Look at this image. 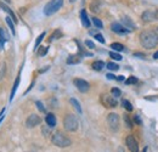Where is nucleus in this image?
<instances>
[{
    "mask_svg": "<svg viewBox=\"0 0 158 152\" xmlns=\"http://www.w3.org/2000/svg\"><path fill=\"white\" fill-rule=\"evenodd\" d=\"M140 43L145 49H153L158 45V34L152 29H146L140 34Z\"/></svg>",
    "mask_w": 158,
    "mask_h": 152,
    "instance_id": "nucleus-1",
    "label": "nucleus"
},
{
    "mask_svg": "<svg viewBox=\"0 0 158 152\" xmlns=\"http://www.w3.org/2000/svg\"><path fill=\"white\" fill-rule=\"evenodd\" d=\"M51 142L57 147H68L72 144V140L61 132H56L51 136Z\"/></svg>",
    "mask_w": 158,
    "mask_h": 152,
    "instance_id": "nucleus-2",
    "label": "nucleus"
},
{
    "mask_svg": "<svg viewBox=\"0 0 158 152\" xmlns=\"http://www.w3.org/2000/svg\"><path fill=\"white\" fill-rule=\"evenodd\" d=\"M63 6V0H50L45 6H44V15L45 16H52L56 14L60 9Z\"/></svg>",
    "mask_w": 158,
    "mask_h": 152,
    "instance_id": "nucleus-3",
    "label": "nucleus"
},
{
    "mask_svg": "<svg viewBox=\"0 0 158 152\" xmlns=\"http://www.w3.org/2000/svg\"><path fill=\"white\" fill-rule=\"evenodd\" d=\"M63 127L67 132H76L79 127V122L74 114H67L63 119Z\"/></svg>",
    "mask_w": 158,
    "mask_h": 152,
    "instance_id": "nucleus-4",
    "label": "nucleus"
},
{
    "mask_svg": "<svg viewBox=\"0 0 158 152\" xmlns=\"http://www.w3.org/2000/svg\"><path fill=\"white\" fill-rule=\"evenodd\" d=\"M107 123L112 132H117L119 129V116L117 113H110L107 117Z\"/></svg>",
    "mask_w": 158,
    "mask_h": 152,
    "instance_id": "nucleus-5",
    "label": "nucleus"
},
{
    "mask_svg": "<svg viewBox=\"0 0 158 152\" xmlns=\"http://www.w3.org/2000/svg\"><path fill=\"white\" fill-rule=\"evenodd\" d=\"M73 84L77 87V89H78L80 93H86V91L90 89V84H89L86 80L80 79V78H76V79L73 80Z\"/></svg>",
    "mask_w": 158,
    "mask_h": 152,
    "instance_id": "nucleus-6",
    "label": "nucleus"
},
{
    "mask_svg": "<svg viewBox=\"0 0 158 152\" xmlns=\"http://www.w3.org/2000/svg\"><path fill=\"white\" fill-rule=\"evenodd\" d=\"M40 123H41V119H40L39 116L35 113L31 114V116L26 119V127H27V128H34V127L39 125Z\"/></svg>",
    "mask_w": 158,
    "mask_h": 152,
    "instance_id": "nucleus-7",
    "label": "nucleus"
},
{
    "mask_svg": "<svg viewBox=\"0 0 158 152\" xmlns=\"http://www.w3.org/2000/svg\"><path fill=\"white\" fill-rule=\"evenodd\" d=\"M125 142H127V146H128L130 152H139L138 141L133 135H128L127 139H125Z\"/></svg>",
    "mask_w": 158,
    "mask_h": 152,
    "instance_id": "nucleus-8",
    "label": "nucleus"
},
{
    "mask_svg": "<svg viewBox=\"0 0 158 152\" xmlns=\"http://www.w3.org/2000/svg\"><path fill=\"white\" fill-rule=\"evenodd\" d=\"M101 100H102V103L106 106V107H116L117 105H118V102L114 100V97L111 95H102L101 97Z\"/></svg>",
    "mask_w": 158,
    "mask_h": 152,
    "instance_id": "nucleus-9",
    "label": "nucleus"
},
{
    "mask_svg": "<svg viewBox=\"0 0 158 152\" xmlns=\"http://www.w3.org/2000/svg\"><path fill=\"white\" fill-rule=\"evenodd\" d=\"M111 29L114 33H118V34H128V33H130L129 29H127L124 26H122L120 23H117V22H114V23L111 24Z\"/></svg>",
    "mask_w": 158,
    "mask_h": 152,
    "instance_id": "nucleus-10",
    "label": "nucleus"
},
{
    "mask_svg": "<svg viewBox=\"0 0 158 152\" xmlns=\"http://www.w3.org/2000/svg\"><path fill=\"white\" fill-rule=\"evenodd\" d=\"M120 24L124 26V27H125L127 29H129L130 32L135 29V23L131 21L130 17H128V16H123V17H122V23H120Z\"/></svg>",
    "mask_w": 158,
    "mask_h": 152,
    "instance_id": "nucleus-11",
    "label": "nucleus"
},
{
    "mask_svg": "<svg viewBox=\"0 0 158 152\" xmlns=\"http://www.w3.org/2000/svg\"><path fill=\"white\" fill-rule=\"evenodd\" d=\"M0 9H2L5 12H7V14H9V16H10V19H12L15 23H17V17H16V15L14 14V11H12L9 6H6V5H5V2L0 1Z\"/></svg>",
    "mask_w": 158,
    "mask_h": 152,
    "instance_id": "nucleus-12",
    "label": "nucleus"
},
{
    "mask_svg": "<svg viewBox=\"0 0 158 152\" xmlns=\"http://www.w3.org/2000/svg\"><path fill=\"white\" fill-rule=\"evenodd\" d=\"M45 122H46L48 127H50V128H54V127L56 125V123H57L56 117H55V114H54V113H48V114H46V117H45Z\"/></svg>",
    "mask_w": 158,
    "mask_h": 152,
    "instance_id": "nucleus-13",
    "label": "nucleus"
},
{
    "mask_svg": "<svg viewBox=\"0 0 158 152\" xmlns=\"http://www.w3.org/2000/svg\"><path fill=\"white\" fill-rule=\"evenodd\" d=\"M80 19H81V23L85 28H89L90 27V19L88 17V14L85 10H81L80 11Z\"/></svg>",
    "mask_w": 158,
    "mask_h": 152,
    "instance_id": "nucleus-14",
    "label": "nucleus"
},
{
    "mask_svg": "<svg viewBox=\"0 0 158 152\" xmlns=\"http://www.w3.org/2000/svg\"><path fill=\"white\" fill-rule=\"evenodd\" d=\"M142 19L145 21V22H151V21H153V19H156V14L153 12V11H150V10H147V11H145L143 14H142Z\"/></svg>",
    "mask_w": 158,
    "mask_h": 152,
    "instance_id": "nucleus-15",
    "label": "nucleus"
},
{
    "mask_svg": "<svg viewBox=\"0 0 158 152\" xmlns=\"http://www.w3.org/2000/svg\"><path fill=\"white\" fill-rule=\"evenodd\" d=\"M20 80H21V76L19 74V76H17V78H16V80H15V84H14V87H12V90H11L10 101H12V100H14V97H15V94H16V91H17V88H19V84H20Z\"/></svg>",
    "mask_w": 158,
    "mask_h": 152,
    "instance_id": "nucleus-16",
    "label": "nucleus"
},
{
    "mask_svg": "<svg viewBox=\"0 0 158 152\" xmlns=\"http://www.w3.org/2000/svg\"><path fill=\"white\" fill-rule=\"evenodd\" d=\"M81 61V58L79 55H71L67 58V65H77Z\"/></svg>",
    "mask_w": 158,
    "mask_h": 152,
    "instance_id": "nucleus-17",
    "label": "nucleus"
},
{
    "mask_svg": "<svg viewBox=\"0 0 158 152\" xmlns=\"http://www.w3.org/2000/svg\"><path fill=\"white\" fill-rule=\"evenodd\" d=\"M6 40H9V37H7L6 32H5L2 28H0V49H2L4 43H5Z\"/></svg>",
    "mask_w": 158,
    "mask_h": 152,
    "instance_id": "nucleus-18",
    "label": "nucleus"
},
{
    "mask_svg": "<svg viewBox=\"0 0 158 152\" xmlns=\"http://www.w3.org/2000/svg\"><path fill=\"white\" fill-rule=\"evenodd\" d=\"M91 67H93V70H95V71H102L103 70V67H105V62L103 61H95V62H93V65H91Z\"/></svg>",
    "mask_w": 158,
    "mask_h": 152,
    "instance_id": "nucleus-19",
    "label": "nucleus"
},
{
    "mask_svg": "<svg viewBox=\"0 0 158 152\" xmlns=\"http://www.w3.org/2000/svg\"><path fill=\"white\" fill-rule=\"evenodd\" d=\"M71 103H72V106L77 110V112H78L79 114L83 113V110H81V106H80V103L78 102V100L77 99H74V97H72L71 99Z\"/></svg>",
    "mask_w": 158,
    "mask_h": 152,
    "instance_id": "nucleus-20",
    "label": "nucleus"
},
{
    "mask_svg": "<svg viewBox=\"0 0 158 152\" xmlns=\"http://www.w3.org/2000/svg\"><path fill=\"white\" fill-rule=\"evenodd\" d=\"M90 9H91L93 12H99L100 9H101V2L99 0H94L91 2V5H90Z\"/></svg>",
    "mask_w": 158,
    "mask_h": 152,
    "instance_id": "nucleus-21",
    "label": "nucleus"
},
{
    "mask_svg": "<svg viewBox=\"0 0 158 152\" xmlns=\"http://www.w3.org/2000/svg\"><path fill=\"white\" fill-rule=\"evenodd\" d=\"M45 36H46V33H45V32H43L39 37L37 38V40H35V44H34V51H37V50H38V48L40 46V43H41V40L44 39V37H45Z\"/></svg>",
    "mask_w": 158,
    "mask_h": 152,
    "instance_id": "nucleus-22",
    "label": "nucleus"
},
{
    "mask_svg": "<svg viewBox=\"0 0 158 152\" xmlns=\"http://www.w3.org/2000/svg\"><path fill=\"white\" fill-rule=\"evenodd\" d=\"M122 105H123V107H124L128 112H131V111H133V105H131L128 100H125V99H124V100H122Z\"/></svg>",
    "mask_w": 158,
    "mask_h": 152,
    "instance_id": "nucleus-23",
    "label": "nucleus"
},
{
    "mask_svg": "<svg viewBox=\"0 0 158 152\" xmlns=\"http://www.w3.org/2000/svg\"><path fill=\"white\" fill-rule=\"evenodd\" d=\"M111 48L117 53V51H123L124 50V46L120 44V43H112L111 44Z\"/></svg>",
    "mask_w": 158,
    "mask_h": 152,
    "instance_id": "nucleus-24",
    "label": "nucleus"
},
{
    "mask_svg": "<svg viewBox=\"0 0 158 152\" xmlns=\"http://www.w3.org/2000/svg\"><path fill=\"white\" fill-rule=\"evenodd\" d=\"M5 21H6L7 26H9V28L11 29V33L15 36V34H16V32H15V27H14V22H12V19H10V17H6V19H5Z\"/></svg>",
    "mask_w": 158,
    "mask_h": 152,
    "instance_id": "nucleus-25",
    "label": "nucleus"
},
{
    "mask_svg": "<svg viewBox=\"0 0 158 152\" xmlns=\"http://www.w3.org/2000/svg\"><path fill=\"white\" fill-rule=\"evenodd\" d=\"M93 23H94V26L96 27V28H103V23H102V21L98 17H93Z\"/></svg>",
    "mask_w": 158,
    "mask_h": 152,
    "instance_id": "nucleus-26",
    "label": "nucleus"
},
{
    "mask_svg": "<svg viewBox=\"0 0 158 152\" xmlns=\"http://www.w3.org/2000/svg\"><path fill=\"white\" fill-rule=\"evenodd\" d=\"M106 67H107L110 71H118L119 70V66L117 63H114V62H108V63L106 65Z\"/></svg>",
    "mask_w": 158,
    "mask_h": 152,
    "instance_id": "nucleus-27",
    "label": "nucleus"
},
{
    "mask_svg": "<svg viewBox=\"0 0 158 152\" xmlns=\"http://www.w3.org/2000/svg\"><path fill=\"white\" fill-rule=\"evenodd\" d=\"M136 83H138V78H135V77H129L125 80V84L127 85H133V84H136Z\"/></svg>",
    "mask_w": 158,
    "mask_h": 152,
    "instance_id": "nucleus-28",
    "label": "nucleus"
},
{
    "mask_svg": "<svg viewBox=\"0 0 158 152\" xmlns=\"http://www.w3.org/2000/svg\"><path fill=\"white\" fill-rule=\"evenodd\" d=\"M108 55L111 56V58H113V60H116V61H120V60H122V55H119L118 53H116V51H111Z\"/></svg>",
    "mask_w": 158,
    "mask_h": 152,
    "instance_id": "nucleus-29",
    "label": "nucleus"
},
{
    "mask_svg": "<svg viewBox=\"0 0 158 152\" xmlns=\"http://www.w3.org/2000/svg\"><path fill=\"white\" fill-rule=\"evenodd\" d=\"M48 50H49V48L48 46H41V48H38V55L39 56H45L46 55V53H48Z\"/></svg>",
    "mask_w": 158,
    "mask_h": 152,
    "instance_id": "nucleus-30",
    "label": "nucleus"
},
{
    "mask_svg": "<svg viewBox=\"0 0 158 152\" xmlns=\"http://www.w3.org/2000/svg\"><path fill=\"white\" fill-rule=\"evenodd\" d=\"M111 93H112L113 97H119V96L122 95V91H120V89H118V88H112Z\"/></svg>",
    "mask_w": 158,
    "mask_h": 152,
    "instance_id": "nucleus-31",
    "label": "nucleus"
},
{
    "mask_svg": "<svg viewBox=\"0 0 158 152\" xmlns=\"http://www.w3.org/2000/svg\"><path fill=\"white\" fill-rule=\"evenodd\" d=\"M124 122H125V124H127L128 128H131L133 127V123H131V120H130V118H129L128 114H124Z\"/></svg>",
    "mask_w": 158,
    "mask_h": 152,
    "instance_id": "nucleus-32",
    "label": "nucleus"
},
{
    "mask_svg": "<svg viewBox=\"0 0 158 152\" xmlns=\"http://www.w3.org/2000/svg\"><path fill=\"white\" fill-rule=\"evenodd\" d=\"M94 37H95V39H96L98 41H100L101 44H103V43H105V38L102 37V34H101V33H98V34H95Z\"/></svg>",
    "mask_w": 158,
    "mask_h": 152,
    "instance_id": "nucleus-33",
    "label": "nucleus"
},
{
    "mask_svg": "<svg viewBox=\"0 0 158 152\" xmlns=\"http://www.w3.org/2000/svg\"><path fill=\"white\" fill-rule=\"evenodd\" d=\"M35 105H37V107H38V110H39L40 112H43V113L45 112V107H44V105H43L40 101H37V102H35Z\"/></svg>",
    "mask_w": 158,
    "mask_h": 152,
    "instance_id": "nucleus-34",
    "label": "nucleus"
},
{
    "mask_svg": "<svg viewBox=\"0 0 158 152\" xmlns=\"http://www.w3.org/2000/svg\"><path fill=\"white\" fill-rule=\"evenodd\" d=\"M85 45H86V48H89V49H94V48H95V44H94L91 40H85Z\"/></svg>",
    "mask_w": 158,
    "mask_h": 152,
    "instance_id": "nucleus-35",
    "label": "nucleus"
},
{
    "mask_svg": "<svg viewBox=\"0 0 158 152\" xmlns=\"http://www.w3.org/2000/svg\"><path fill=\"white\" fill-rule=\"evenodd\" d=\"M60 37H61V32H60V31H56V32L52 34V38H51V40H52V39H55V38H60Z\"/></svg>",
    "mask_w": 158,
    "mask_h": 152,
    "instance_id": "nucleus-36",
    "label": "nucleus"
},
{
    "mask_svg": "<svg viewBox=\"0 0 158 152\" xmlns=\"http://www.w3.org/2000/svg\"><path fill=\"white\" fill-rule=\"evenodd\" d=\"M106 77H107L108 79H112V80L117 79V78H116V76H114V74H112V73H107V74H106Z\"/></svg>",
    "mask_w": 158,
    "mask_h": 152,
    "instance_id": "nucleus-37",
    "label": "nucleus"
},
{
    "mask_svg": "<svg viewBox=\"0 0 158 152\" xmlns=\"http://www.w3.org/2000/svg\"><path fill=\"white\" fill-rule=\"evenodd\" d=\"M134 122H136V124H141V119L139 118V116H135V117H134Z\"/></svg>",
    "mask_w": 158,
    "mask_h": 152,
    "instance_id": "nucleus-38",
    "label": "nucleus"
},
{
    "mask_svg": "<svg viewBox=\"0 0 158 152\" xmlns=\"http://www.w3.org/2000/svg\"><path fill=\"white\" fill-rule=\"evenodd\" d=\"M41 132H43V135H45V136L49 135V129H46V128H43Z\"/></svg>",
    "mask_w": 158,
    "mask_h": 152,
    "instance_id": "nucleus-39",
    "label": "nucleus"
},
{
    "mask_svg": "<svg viewBox=\"0 0 158 152\" xmlns=\"http://www.w3.org/2000/svg\"><path fill=\"white\" fill-rule=\"evenodd\" d=\"M135 56H136V57H141V58H145V56H143L142 54H140V53H136V54H135Z\"/></svg>",
    "mask_w": 158,
    "mask_h": 152,
    "instance_id": "nucleus-40",
    "label": "nucleus"
},
{
    "mask_svg": "<svg viewBox=\"0 0 158 152\" xmlns=\"http://www.w3.org/2000/svg\"><path fill=\"white\" fill-rule=\"evenodd\" d=\"M153 58H155V60H158V51H156V53L153 54Z\"/></svg>",
    "mask_w": 158,
    "mask_h": 152,
    "instance_id": "nucleus-41",
    "label": "nucleus"
},
{
    "mask_svg": "<svg viewBox=\"0 0 158 152\" xmlns=\"http://www.w3.org/2000/svg\"><path fill=\"white\" fill-rule=\"evenodd\" d=\"M90 34H94V36H95V34H98V32H96V31H94V29H93V31H90Z\"/></svg>",
    "mask_w": 158,
    "mask_h": 152,
    "instance_id": "nucleus-42",
    "label": "nucleus"
},
{
    "mask_svg": "<svg viewBox=\"0 0 158 152\" xmlns=\"http://www.w3.org/2000/svg\"><path fill=\"white\" fill-rule=\"evenodd\" d=\"M117 79H118V80H124V77H123V76H122V77H118Z\"/></svg>",
    "mask_w": 158,
    "mask_h": 152,
    "instance_id": "nucleus-43",
    "label": "nucleus"
},
{
    "mask_svg": "<svg viewBox=\"0 0 158 152\" xmlns=\"http://www.w3.org/2000/svg\"><path fill=\"white\" fill-rule=\"evenodd\" d=\"M5 1H6L7 4H10V2H11V0H5Z\"/></svg>",
    "mask_w": 158,
    "mask_h": 152,
    "instance_id": "nucleus-44",
    "label": "nucleus"
},
{
    "mask_svg": "<svg viewBox=\"0 0 158 152\" xmlns=\"http://www.w3.org/2000/svg\"><path fill=\"white\" fill-rule=\"evenodd\" d=\"M69 1H71V2H74V1H76V0H69Z\"/></svg>",
    "mask_w": 158,
    "mask_h": 152,
    "instance_id": "nucleus-45",
    "label": "nucleus"
}]
</instances>
